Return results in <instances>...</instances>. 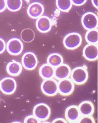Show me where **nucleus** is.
<instances>
[{
	"mask_svg": "<svg viewBox=\"0 0 98 123\" xmlns=\"http://www.w3.org/2000/svg\"><path fill=\"white\" fill-rule=\"evenodd\" d=\"M82 42V38L79 33L71 32L65 36L63 44L68 50H75L80 46Z\"/></svg>",
	"mask_w": 98,
	"mask_h": 123,
	"instance_id": "1",
	"label": "nucleus"
},
{
	"mask_svg": "<svg viewBox=\"0 0 98 123\" xmlns=\"http://www.w3.org/2000/svg\"><path fill=\"white\" fill-rule=\"evenodd\" d=\"M70 76L73 82L77 85L85 83L88 77L87 70L84 67H77L73 68Z\"/></svg>",
	"mask_w": 98,
	"mask_h": 123,
	"instance_id": "2",
	"label": "nucleus"
},
{
	"mask_svg": "<svg viewBox=\"0 0 98 123\" xmlns=\"http://www.w3.org/2000/svg\"><path fill=\"white\" fill-rule=\"evenodd\" d=\"M33 113L39 120L42 122L49 117L51 114L50 108L45 103H39L34 107Z\"/></svg>",
	"mask_w": 98,
	"mask_h": 123,
	"instance_id": "3",
	"label": "nucleus"
},
{
	"mask_svg": "<svg viewBox=\"0 0 98 123\" xmlns=\"http://www.w3.org/2000/svg\"><path fill=\"white\" fill-rule=\"evenodd\" d=\"M41 89L46 96H55L58 92V82L53 78L44 79L41 84Z\"/></svg>",
	"mask_w": 98,
	"mask_h": 123,
	"instance_id": "4",
	"label": "nucleus"
},
{
	"mask_svg": "<svg viewBox=\"0 0 98 123\" xmlns=\"http://www.w3.org/2000/svg\"><path fill=\"white\" fill-rule=\"evenodd\" d=\"M82 24L86 30L96 29L98 27V16L92 12H88L82 18Z\"/></svg>",
	"mask_w": 98,
	"mask_h": 123,
	"instance_id": "5",
	"label": "nucleus"
},
{
	"mask_svg": "<svg viewBox=\"0 0 98 123\" xmlns=\"http://www.w3.org/2000/svg\"><path fill=\"white\" fill-rule=\"evenodd\" d=\"M17 82L12 77H5L0 81V90L6 95H11L17 89Z\"/></svg>",
	"mask_w": 98,
	"mask_h": 123,
	"instance_id": "6",
	"label": "nucleus"
},
{
	"mask_svg": "<svg viewBox=\"0 0 98 123\" xmlns=\"http://www.w3.org/2000/svg\"><path fill=\"white\" fill-rule=\"evenodd\" d=\"M37 56L32 52H27L22 56V64L27 70H33L38 65Z\"/></svg>",
	"mask_w": 98,
	"mask_h": 123,
	"instance_id": "7",
	"label": "nucleus"
},
{
	"mask_svg": "<svg viewBox=\"0 0 98 123\" xmlns=\"http://www.w3.org/2000/svg\"><path fill=\"white\" fill-rule=\"evenodd\" d=\"M7 52L12 55H18L23 50V44L21 39L14 37L9 40L6 44Z\"/></svg>",
	"mask_w": 98,
	"mask_h": 123,
	"instance_id": "8",
	"label": "nucleus"
},
{
	"mask_svg": "<svg viewBox=\"0 0 98 123\" xmlns=\"http://www.w3.org/2000/svg\"><path fill=\"white\" fill-rule=\"evenodd\" d=\"M58 92L62 96H68L73 92L75 83L71 79L66 78L60 80L58 82Z\"/></svg>",
	"mask_w": 98,
	"mask_h": 123,
	"instance_id": "9",
	"label": "nucleus"
},
{
	"mask_svg": "<svg viewBox=\"0 0 98 123\" xmlns=\"http://www.w3.org/2000/svg\"><path fill=\"white\" fill-rule=\"evenodd\" d=\"M44 12V8L42 4L38 2L31 3L27 9V14L32 18H38L42 16Z\"/></svg>",
	"mask_w": 98,
	"mask_h": 123,
	"instance_id": "10",
	"label": "nucleus"
},
{
	"mask_svg": "<svg viewBox=\"0 0 98 123\" xmlns=\"http://www.w3.org/2000/svg\"><path fill=\"white\" fill-rule=\"evenodd\" d=\"M35 25L36 28L40 32L47 33L51 30L52 21L48 16L42 15L36 20Z\"/></svg>",
	"mask_w": 98,
	"mask_h": 123,
	"instance_id": "11",
	"label": "nucleus"
},
{
	"mask_svg": "<svg viewBox=\"0 0 98 123\" xmlns=\"http://www.w3.org/2000/svg\"><path fill=\"white\" fill-rule=\"evenodd\" d=\"M81 117L78 106L71 105L68 107L65 111V117L68 122L77 123Z\"/></svg>",
	"mask_w": 98,
	"mask_h": 123,
	"instance_id": "12",
	"label": "nucleus"
},
{
	"mask_svg": "<svg viewBox=\"0 0 98 123\" xmlns=\"http://www.w3.org/2000/svg\"><path fill=\"white\" fill-rule=\"evenodd\" d=\"M83 56L89 61H95L98 58V47L97 44H88L83 49Z\"/></svg>",
	"mask_w": 98,
	"mask_h": 123,
	"instance_id": "13",
	"label": "nucleus"
},
{
	"mask_svg": "<svg viewBox=\"0 0 98 123\" xmlns=\"http://www.w3.org/2000/svg\"><path fill=\"white\" fill-rule=\"evenodd\" d=\"M71 68L67 64L62 63L55 68L54 77L59 80L68 78L70 75Z\"/></svg>",
	"mask_w": 98,
	"mask_h": 123,
	"instance_id": "14",
	"label": "nucleus"
},
{
	"mask_svg": "<svg viewBox=\"0 0 98 123\" xmlns=\"http://www.w3.org/2000/svg\"><path fill=\"white\" fill-rule=\"evenodd\" d=\"M81 116H91L95 112V106L90 101H84L78 106Z\"/></svg>",
	"mask_w": 98,
	"mask_h": 123,
	"instance_id": "15",
	"label": "nucleus"
},
{
	"mask_svg": "<svg viewBox=\"0 0 98 123\" xmlns=\"http://www.w3.org/2000/svg\"><path fill=\"white\" fill-rule=\"evenodd\" d=\"M6 70L10 75L17 76L20 75L22 71V65L17 61L13 60L7 64Z\"/></svg>",
	"mask_w": 98,
	"mask_h": 123,
	"instance_id": "16",
	"label": "nucleus"
},
{
	"mask_svg": "<svg viewBox=\"0 0 98 123\" xmlns=\"http://www.w3.org/2000/svg\"><path fill=\"white\" fill-rule=\"evenodd\" d=\"M55 68L48 63H45L40 67L39 74L44 79L52 78L54 77Z\"/></svg>",
	"mask_w": 98,
	"mask_h": 123,
	"instance_id": "17",
	"label": "nucleus"
},
{
	"mask_svg": "<svg viewBox=\"0 0 98 123\" xmlns=\"http://www.w3.org/2000/svg\"><path fill=\"white\" fill-rule=\"evenodd\" d=\"M47 63L55 68L63 63V58L59 53H51L48 56Z\"/></svg>",
	"mask_w": 98,
	"mask_h": 123,
	"instance_id": "18",
	"label": "nucleus"
},
{
	"mask_svg": "<svg viewBox=\"0 0 98 123\" xmlns=\"http://www.w3.org/2000/svg\"><path fill=\"white\" fill-rule=\"evenodd\" d=\"M35 37V32L30 28L24 29L21 33V38L25 43H30Z\"/></svg>",
	"mask_w": 98,
	"mask_h": 123,
	"instance_id": "19",
	"label": "nucleus"
},
{
	"mask_svg": "<svg viewBox=\"0 0 98 123\" xmlns=\"http://www.w3.org/2000/svg\"><path fill=\"white\" fill-rule=\"evenodd\" d=\"M85 39L88 44H97L98 30L97 29L88 30L85 34Z\"/></svg>",
	"mask_w": 98,
	"mask_h": 123,
	"instance_id": "20",
	"label": "nucleus"
},
{
	"mask_svg": "<svg viewBox=\"0 0 98 123\" xmlns=\"http://www.w3.org/2000/svg\"><path fill=\"white\" fill-rule=\"evenodd\" d=\"M56 5L60 10L67 12L71 9L72 3L70 0H57L56 1Z\"/></svg>",
	"mask_w": 98,
	"mask_h": 123,
	"instance_id": "21",
	"label": "nucleus"
},
{
	"mask_svg": "<svg viewBox=\"0 0 98 123\" xmlns=\"http://www.w3.org/2000/svg\"><path fill=\"white\" fill-rule=\"evenodd\" d=\"M6 3L7 8L11 11L19 10L22 6L21 0H7Z\"/></svg>",
	"mask_w": 98,
	"mask_h": 123,
	"instance_id": "22",
	"label": "nucleus"
},
{
	"mask_svg": "<svg viewBox=\"0 0 98 123\" xmlns=\"http://www.w3.org/2000/svg\"><path fill=\"white\" fill-rule=\"evenodd\" d=\"M77 123H95V120L93 117L91 116H81L79 120Z\"/></svg>",
	"mask_w": 98,
	"mask_h": 123,
	"instance_id": "23",
	"label": "nucleus"
},
{
	"mask_svg": "<svg viewBox=\"0 0 98 123\" xmlns=\"http://www.w3.org/2000/svg\"><path fill=\"white\" fill-rule=\"evenodd\" d=\"M24 123H41L40 120H39L34 115H30L26 117L24 120Z\"/></svg>",
	"mask_w": 98,
	"mask_h": 123,
	"instance_id": "24",
	"label": "nucleus"
},
{
	"mask_svg": "<svg viewBox=\"0 0 98 123\" xmlns=\"http://www.w3.org/2000/svg\"><path fill=\"white\" fill-rule=\"evenodd\" d=\"M6 48V44L4 40L0 37V54L5 51Z\"/></svg>",
	"mask_w": 98,
	"mask_h": 123,
	"instance_id": "25",
	"label": "nucleus"
},
{
	"mask_svg": "<svg viewBox=\"0 0 98 123\" xmlns=\"http://www.w3.org/2000/svg\"><path fill=\"white\" fill-rule=\"evenodd\" d=\"M71 2L72 5L73 4L76 6H81L86 2V0H72Z\"/></svg>",
	"mask_w": 98,
	"mask_h": 123,
	"instance_id": "26",
	"label": "nucleus"
},
{
	"mask_svg": "<svg viewBox=\"0 0 98 123\" xmlns=\"http://www.w3.org/2000/svg\"><path fill=\"white\" fill-rule=\"evenodd\" d=\"M6 3L4 0H0V12L4 11L6 8Z\"/></svg>",
	"mask_w": 98,
	"mask_h": 123,
	"instance_id": "27",
	"label": "nucleus"
},
{
	"mask_svg": "<svg viewBox=\"0 0 98 123\" xmlns=\"http://www.w3.org/2000/svg\"><path fill=\"white\" fill-rule=\"evenodd\" d=\"M67 122H68L67 120L61 117L56 118L52 122V123H66Z\"/></svg>",
	"mask_w": 98,
	"mask_h": 123,
	"instance_id": "28",
	"label": "nucleus"
},
{
	"mask_svg": "<svg viewBox=\"0 0 98 123\" xmlns=\"http://www.w3.org/2000/svg\"><path fill=\"white\" fill-rule=\"evenodd\" d=\"M91 2L93 4V5L95 6V7H96L97 9H98V1H97V0H92Z\"/></svg>",
	"mask_w": 98,
	"mask_h": 123,
	"instance_id": "29",
	"label": "nucleus"
}]
</instances>
